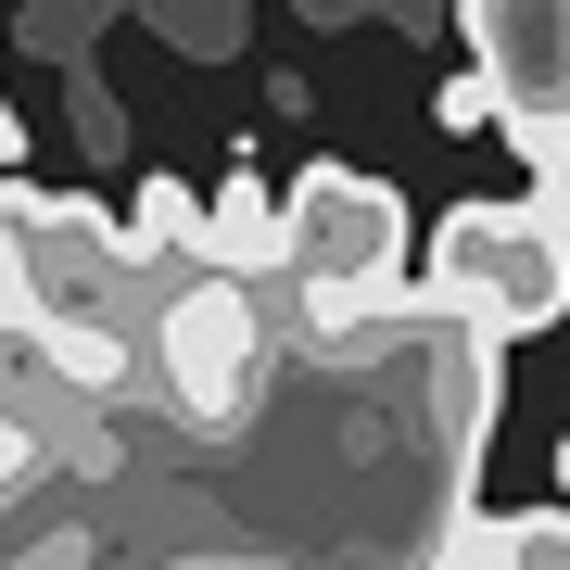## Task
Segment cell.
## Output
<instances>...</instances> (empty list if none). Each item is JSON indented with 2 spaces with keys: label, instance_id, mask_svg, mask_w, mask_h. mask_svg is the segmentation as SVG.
I'll list each match as a JSON object with an SVG mask.
<instances>
[{
  "label": "cell",
  "instance_id": "10",
  "mask_svg": "<svg viewBox=\"0 0 570 570\" xmlns=\"http://www.w3.org/2000/svg\"><path fill=\"white\" fill-rule=\"evenodd\" d=\"M26 153V115H13V89H0V165H13Z\"/></svg>",
  "mask_w": 570,
  "mask_h": 570
},
{
  "label": "cell",
  "instance_id": "4",
  "mask_svg": "<svg viewBox=\"0 0 570 570\" xmlns=\"http://www.w3.org/2000/svg\"><path fill=\"white\" fill-rule=\"evenodd\" d=\"M190 266H216V279H279L292 266V216H279V190L266 178H228L216 204H204V228H190Z\"/></svg>",
  "mask_w": 570,
  "mask_h": 570
},
{
  "label": "cell",
  "instance_id": "1",
  "mask_svg": "<svg viewBox=\"0 0 570 570\" xmlns=\"http://www.w3.org/2000/svg\"><path fill=\"white\" fill-rule=\"evenodd\" d=\"M419 292H431V317L482 330V343H532V330L570 317V228L546 204H456L431 228Z\"/></svg>",
  "mask_w": 570,
  "mask_h": 570
},
{
  "label": "cell",
  "instance_id": "2",
  "mask_svg": "<svg viewBox=\"0 0 570 570\" xmlns=\"http://www.w3.org/2000/svg\"><path fill=\"white\" fill-rule=\"evenodd\" d=\"M153 381L190 431H242L254 381H266V305L254 279H216V266H178L153 292Z\"/></svg>",
  "mask_w": 570,
  "mask_h": 570
},
{
  "label": "cell",
  "instance_id": "7",
  "mask_svg": "<svg viewBox=\"0 0 570 570\" xmlns=\"http://www.w3.org/2000/svg\"><path fill=\"white\" fill-rule=\"evenodd\" d=\"M431 115H444L456 140H482V127H508V102H494V77H482V63H469V77H444V102H431Z\"/></svg>",
  "mask_w": 570,
  "mask_h": 570
},
{
  "label": "cell",
  "instance_id": "9",
  "mask_svg": "<svg viewBox=\"0 0 570 570\" xmlns=\"http://www.w3.org/2000/svg\"><path fill=\"white\" fill-rule=\"evenodd\" d=\"M532 204H546V216L570 228V127H558V140H546V153H532Z\"/></svg>",
  "mask_w": 570,
  "mask_h": 570
},
{
  "label": "cell",
  "instance_id": "3",
  "mask_svg": "<svg viewBox=\"0 0 570 570\" xmlns=\"http://www.w3.org/2000/svg\"><path fill=\"white\" fill-rule=\"evenodd\" d=\"M469 26V63L494 77V102H508V140L546 153L570 127V0H456Z\"/></svg>",
  "mask_w": 570,
  "mask_h": 570
},
{
  "label": "cell",
  "instance_id": "11",
  "mask_svg": "<svg viewBox=\"0 0 570 570\" xmlns=\"http://www.w3.org/2000/svg\"><path fill=\"white\" fill-rule=\"evenodd\" d=\"M558 482H570V444H558Z\"/></svg>",
  "mask_w": 570,
  "mask_h": 570
},
{
  "label": "cell",
  "instance_id": "8",
  "mask_svg": "<svg viewBox=\"0 0 570 570\" xmlns=\"http://www.w3.org/2000/svg\"><path fill=\"white\" fill-rule=\"evenodd\" d=\"M13 482H39V419L0 393V494H13Z\"/></svg>",
  "mask_w": 570,
  "mask_h": 570
},
{
  "label": "cell",
  "instance_id": "5",
  "mask_svg": "<svg viewBox=\"0 0 570 570\" xmlns=\"http://www.w3.org/2000/svg\"><path fill=\"white\" fill-rule=\"evenodd\" d=\"M13 343L39 355L63 393H102V406L140 381V355H127V330H115V317H39V330H13Z\"/></svg>",
  "mask_w": 570,
  "mask_h": 570
},
{
  "label": "cell",
  "instance_id": "6",
  "mask_svg": "<svg viewBox=\"0 0 570 570\" xmlns=\"http://www.w3.org/2000/svg\"><path fill=\"white\" fill-rule=\"evenodd\" d=\"M520 532H532L520 508H456L444 532H431L419 570H520Z\"/></svg>",
  "mask_w": 570,
  "mask_h": 570
}]
</instances>
